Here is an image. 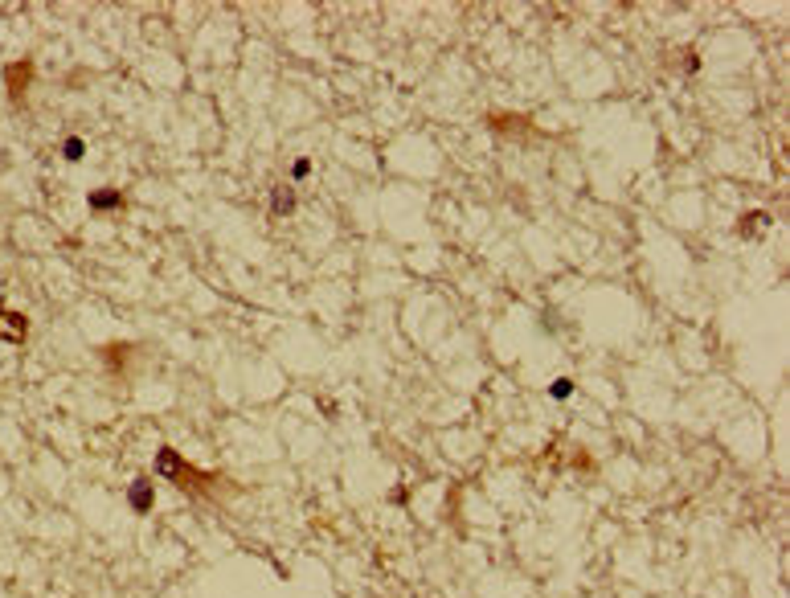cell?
I'll return each mask as SVG.
<instances>
[{
    "label": "cell",
    "mask_w": 790,
    "mask_h": 598,
    "mask_svg": "<svg viewBox=\"0 0 790 598\" xmlns=\"http://www.w3.org/2000/svg\"><path fill=\"white\" fill-rule=\"evenodd\" d=\"M549 394H553V398H570V394H574V382H553Z\"/></svg>",
    "instance_id": "52a82bcc"
},
{
    "label": "cell",
    "mask_w": 790,
    "mask_h": 598,
    "mask_svg": "<svg viewBox=\"0 0 790 598\" xmlns=\"http://www.w3.org/2000/svg\"><path fill=\"white\" fill-rule=\"evenodd\" d=\"M127 500H131V508H136V512H152V483H147V479H140V483L127 492Z\"/></svg>",
    "instance_id": "8992f818"
},
{
    "label": "cell",
    "mask_w": 790,
    "mask_h": 598,
    "mask_svg": "<svg viewBox=\"0 0 790 598\" xmlns=\"http://www.w3.org/2000/svg\"><path fill=\"white\" fill-rule=\"evenodd\" d=\"M270 201H275V214H279V217H287L291 209L299 205V201H295V193H291L287 185H275V189H270Z\"/></svg>",
    "instance_id": "5b68a950"
},
{
    "label": "cell",
    "mask_w": 790,
    "mask_h": 598,
    "mask_svg": "<svg viewBox=\"0 0 790 598\" xmlns=\"http://www.w3.org/2000/svg\"><path fill=\"white\" fill-rule=\"evenodd\" d=\"M156 472L164 479H172V483H180L185 492H197V496H209V488L217 483V476H209V472H197L192 463H185L180 455L172 451V447H160L156 451Z\"/></svg>",
    "instance_id": "6da1fadb"
},
{
    "label": "cell",
    "mask_w": 790,
    "mask_h": 598,
    "mask_svg": "<svg viewBox=\"0 0 790 598\" xmlns=\"http://www.w3.org/2000/svg\"><path fill=\"white\" fill-rule=\"evenodd\" d=\"M62 152H66V160H82V140H70V144H62Z\"/></svg>",
    "instance_id": "ba28073f"
},
{
    "label": "cell",
    "mask_w": 790,
    "mask_h": 598,
    "mask_svg": "<svg viewBox=\"0 0 790 598\" xmlns=\"http://www.w3.org/2000/svg\"><path fill=\"white\" fill-rule=\"evenodd\" d=\"M4 82H8V98H13V103H21V98H25V86L33 82V62H13V66L4 70Z\"/></svg>",
    "instance_id": "3957f363"
},
{
    "label": "cell",
    "mask_w": 790,
    "mask_h": 598,
    "mask_svg": "<svg viewBox=\"0 0 790 598\" xmlns=\"http://www.w3.org/2000/svg\"><path fill=\"white\" fill-rule=\"evenodd\" d=\"M86 201H91V209H95V214H111V209H119V205H123V193L119 189H103V193L95 189Z\"/></svg>",
    "instance_id": "277c9868"
},
{
    "label": "cell",
    "mask_w": 790,
    "mask_h": 598,
    "mask_svg": "<svg viewBox=\"0 0 790 598\" xmlns=\"http://www.w3.org/2000/svg\"><path fill=\"white\" fill-rule=\"evenodd\" d=\"M308 172H312V160H295V164H291V176H295V181H303Z\"/></svg>",
    "instance_id": "9c48e42d"
},
{
    "label": "cell",
    "mask_w": 790,
    "mask_h": 598,
    "mask_svg": "<svg viewBox=\"0 0 790 598\" xmlns=\"http://www.w3.org/2000/svg\"><path fill=\"white\" fill-rule=\"evenodd\" d=\"M25 336H29V316L0 304V340H8V344H25Z\"/></svg>",
    "instance_id": "7a4b0ae2"
}]
</instances>
